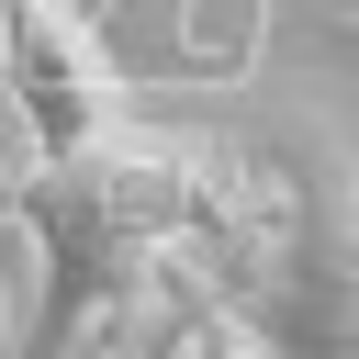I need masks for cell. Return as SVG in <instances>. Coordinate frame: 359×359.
Wrapping results in <instances>:
<instances>
[{
	"label": "cell",
	"mask_w": 359,
	"mask_h": 359,
	"mask_svg": "<svg viewBox=\"0 0 359 359\" xmlns=\"http://www.w3.org/2000/svg\"><path fill=\"white\" fill-rule=\"evenodd\" d=\"M224 213H236V191L213 180V157L168 146V135L101 123L90 146L45 157L34 191H22V224L45 247V325H34V348L101 337V314L146 280V258L180 247V236H213Z\"/></svg>",
	"instance_id": "6da1fadb"
},
{
	"label": "cell",
	"mask_w": 359,
	"mask_h": 359,
	"mask_svg": "<svg viewBox=\"0 0 359 359\" xmlns=\"http://www.w3.org/2000/svg\"><path fill=\"white\" fill-rule=\"evenodd\" d=\"M0 90H11L34 157H67L101 123H123V67L79 0H0Z\"/></svg>",
	"instance_id": "7a4b0ae2"
}]
</instances>
